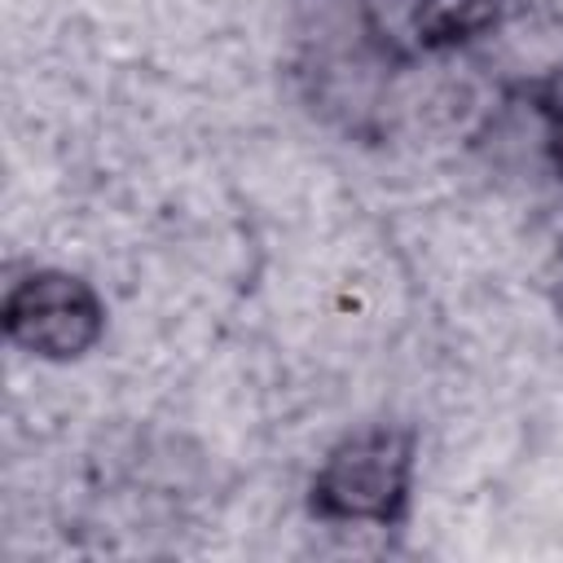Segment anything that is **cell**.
<instances>
[{
    "label": "cell",
    "instance_id": "3",
    "mask_svg": "<svg viewBox=\"0 0 563 563\" xmlns=\"http://www.w3.org/2000/svg\"><path fill=\"white\" fill-rule=\"evenodd\" d=\"M418 4V31L427 40H453L457 31H471L479 22V0H413Z\"/></svg>",
    "mask_w": 563,
    "mask_h": 563
},
{
    "label": "cell",
    "instance_id": "2",
    "mask_svg": "<svg viewBox=\"0 0 563 563\" xmlns=\"http://www.w3.org/2000/svg\"><path fill=\"white\" fill-rule=\"evenodd\" d=\"M4 334L40 361H79L106 334V303L79 273L40 268L9 286Z\"/></svg>",
    "mask_w": 563,
    "mask_h": 563
},
{
    "label": "cell",
    "instance_id": "1",
    "mask_svg": "<svg viewBox=\"0 0 563 563\" xmlns=\"http://www.w3.org/2000/svg\"><path fill=\"white\" fill-rule=\"evenodd\" d=\"M413 488V435L400 427H365L339 440L312 475L308 501L330 523H396Z\"/></svg>",
    "mask_w": 563,
    "mask_h": 563
},
{
    "label": "cell",
    "instance_id": "4",
    "mask_svg": "<svg viewBox=\"0 0 563 563\" xmlns=\"http://www.w3.org/2000/svg\"><path fill=\"white\" fill-rule=\"evenodd\" d=\"M545 150H550L554 172L563 176V110H559V114H554V123H550V141H545Z\"/></svg>",
    "mask_w": 563,
    "mask_h": 563
}]
</instances>
